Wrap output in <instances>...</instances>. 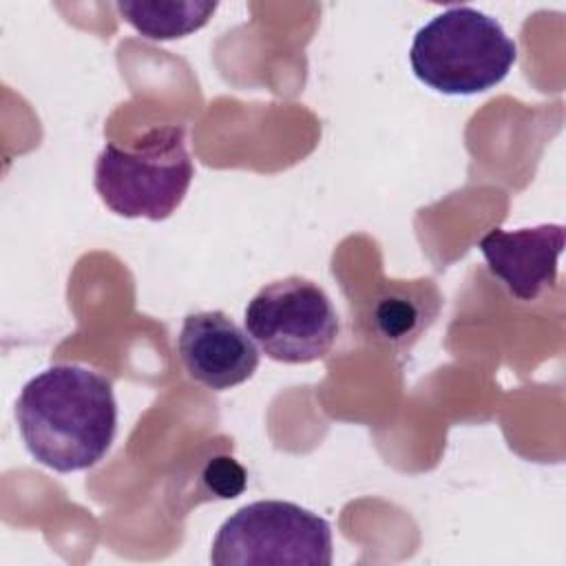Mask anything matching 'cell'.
Here are the masks:
<instances>
[{"mask_svg":"<svg viewBox=\"0 0 566 566\" xmlns=\"http://www.w3.org/2000/svg\"><path fill=\"white\" fill-rule=\"evenodd\" d=\"M177 354L199 385L226 391L245 382L259 367V349L226 312H195L181 323Z\"/></svg>","mask_w":566,"mask_h":566,"instance_id":"6","label":"cell"},{"mask_svg":"<svg viewBox=\"0 0 566 566\" xmlns=\"http://www.w3.org/2000/svg\"><path fill=\"white\" fill-rule=\"evenodd\" d=\"M195 177L181 126L148 130L133 148L108 142L95 161V190L126 219H168Z\"/></svg>","mask_w":566,"mask_h":566,"instance_id":"3","label":"cell"},{"mask_svg":"<svg viewBox=\"0 0 566 566\" xmlns=\"http://www.w3.org/2000/svg\"><path fill=\"white\" fill-rule=\"evenodd\" d=\"M517 60L502 24L473 7H449L418 29L409 49L411 71L444 95H475L500 84Z\"/></svg>","mask_w":566,"mask_h":566,"instance_id":"2","label":"cell"},{"mask_svg":"<svg viewBox=\"0 0 566 566\" xmlns=\"http://www.w3.org/2000/svg\"><path fill=\"white\" fill-rule=\"evenodd\" d=\"M115 7L137 33L159 42L199 31L217 11L210 0H122Z\"/></svg>","mask_w":566,"mask_h":566,"instance_id":"9","label":"cell"},{"mask_svg":"<svg viewBox=\"0 0 566 566\" xmlns=\"http://www.w3.org/2000/svg\"><path fill=\"white\" fill-rule=\"evenodd\" d=\"M478 248L489 272L504 283L517 301H535L557 281V261L564 252V226L542 223L535 228L486 232Z\"/></svg>","mask_w":566,"mask_h":566,"instance_id":"7","label":"cell"},{"mask_svg":"<svg viewBox=\"0 0 566 566\" xmlns=\"http://www.w3.org/2000/svg\"><path fill=\"white\" fill-rule=\"evenodd\" d=\"M243 323L265 356L287 365L327 356L338 336V316L329 296L303 276L263 285L250 298Z\"/></svg>","mask_w":566,"mask_h":566,"instance_id":"5","label":"cell"},{"mask_svg":"<svg viewBox=\"0 0 566 566\" xmlns=\"http://www.w3.org/2000/svg\"><path fill=\"white\" fill-rule=\"evenodd\" d=\"M440 294L431 281H389L371 298L365 323L389 347H409L438 316Z\"/></svg>","mask_w":566,"mask_h":566,"instance_id":"8","label":"cell"},{"mask_svg":"<svg viewBox=\"0 0 566 566\" xmlns=\"http://www.w3.org/2000/svg\"><path fill=\"white\" fill-rule=\"evenodd\" d=\"M15 422L35 462L57 473L91 469L117 431L113 382L82 365H53L22 387Z\"/></svg>","mask_w":566,"mask_h":566,"instance_id":"1","label":"cell"},{"mask_svg":"<svg viewBox=\"0 0 566 566\" xmlns=\"http://www.w3.org/2000/svg\"><path fill=\"white\" fill-rule=\"evenodd\" d=\"M201 486L206 497H237L245 489V471L234 458L214 455L201 471Z\"/></svg>","mask_w":566,"mask_h":566,"instance_id":"10","label":"cell"},{"mask_svg":"<svg viewBox=\"0 0 566 566\" xmlns=\"http://www.w3.org/2000/svg\"><path fill=\"white\" fill-rule=\"evenodd\" d=\"M332 526L325 517L283 500L241 506L217 531L214 566H329Z\"/></svg>","mask_w":566,"mask_h":566,"instance_id":"4","label":"cell"}]
</instances>
